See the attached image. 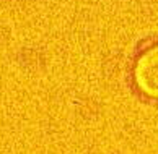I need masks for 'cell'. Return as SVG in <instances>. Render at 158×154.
I'll return each instance as SVG.
<instances>
[{
	"instance_id": "cell-1",
	"label": "cell",
	"mask_w": 158,
	"mask_h": 154,
	"mask_svg": "<svg viewBox=\"0 0 158 154\" xmlns=\"http://www.w3.org/2000/svg\"><path fill=\"white\" fill-rule=\"evenodd\" d=\"M132 80L140 94L158 99V42L140 52L134 63Z\"/></svg>"
}]
</instances>
